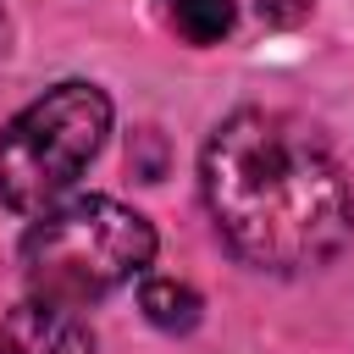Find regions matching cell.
Masks as SVG:
<instances>
[{
  "instance_id": "6da1fadb",
  "label": "cell",
  "mask_w": 354,
  "mask_h": 354,
  "mask_svg": "<svg viewBox=\"0 0 354 354\" xmlns=\"http://www.w3.org/2000/svg\"><path fill=\"white\" fill-rule=\"evenodd\" d=\"M199 183L243 266L310 271L354 238V188L337 155L288 111H232L205 138Z\"/></svg>"
},
{
  "instance_id": "7a4b0ae2",
  "label": "cell",
  "mask_w": 354,
  "mask_h": 354,
  "mask_svg": "<svg viewBox=\"0 0 354 354\" xmlns=\"http://www.w3.org/2000/svg\"><path fill=\"white\" fill-rule=\"evenodd\" d=\"M155 260V227L105 194L66 199L55 210H39V221L22 238V277L39 299L55 304H88L133 282Z\"/></svg>"
},
{
  "instance_id": "3957f363",
  "label": "cell",
  "mask_w": 354,
  "mask_h": 354,
  "mask_svg": "<svg viewBox=\"0 0 354 354\" xmlns=\"http://www.w3.org/2000/svg\"><path fill=\"white\" fill-rule=\"evenodd\" d=\"M111 133V94L100 83L66 77L22 105L0 133V205L39 216L50 210Z\"/></svg>"
},
{
  "instance_id": "277c9868",
  "label": "cell",
  "mask_w": 354,
  "mask_h": 354,
  "mask_svg": "<svg viewBox=\"0 0 354 354\" xmlns=\"http://www.w3.org/2000/svg\"><path fill=\"white\" fill-rule=\"evenodd\" d=\"M0 354H94V332L72 304L33 293L0 315Z\"/></svg>"
},
{
  "instance_id": "5b68a950",
  "label": "cell",
  "mask_w": 354,
  "mask_h": 354,
  "mask_svg": "<svg viewBox=\"0 0 354 354\" xmlns=\"http://www.w3.org/2000/svg\"><path fill=\"white\" fill-rule=\"evenodd\" d=\"M138 310H144V321L160 326V332H194L199 315H205V299H199L188 282H177V277H149V282L138 288Z\"/></svg>"
},
{
  "instance_id": "8992f818",
  "label": "cell",
  "mask_w": 354,
  "mask_h": 354,
  "mask_svg": "<svg viewBox=\"0 0 354 354\" xmlns=\"http://www.w3.org/2000/svg\"><path fill=\"white\" fill-rule=\"evenodd\" d=\"M160 11L188 44H221L238 22V0H160Z\"/></svg>"
},
{
  "instance_id": "52a82bcc",
  "label": "cell",
  "mask_w": 354,
  "mask_h": 354,
  "mask_svg": "<svg viewBox=\"0 0 354 354\" xmlns=\"http://www.w3.org/2000/svg\"><path fill=\"white\" fill-rule=\"evenodd\" d=\"M260 17H266V22H277V28L304 22V17H310V0H260Z\"/></svg>"
},
{
  "instance_id": "ba28073f",
  "label": "cell",
  "mask_w": 354,
  "mask_h": 354,
  "mask_svg": "<svg viewBox=\"0 0 354 354\" xmlns=\"http://www.w3.org/2000/svg\"><path fill=\"white\" fill-rule=\"evenodd\" d=\"M6 44H11V22H6V11H0V55H6Z\"/></svg>"
}]
</instances>
